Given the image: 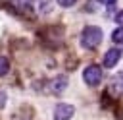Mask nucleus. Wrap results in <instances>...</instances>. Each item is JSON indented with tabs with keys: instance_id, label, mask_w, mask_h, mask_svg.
I'll list each match as a JSON object with an SVG mask.
<instances>
[{
	"instance_id": "1",
	"label": "nucleus",
	"mask_w": 123,
	"mask_h": 120,
	"mask_svg": "<svg viewBox=\"0 0 123 120\" xmlns=\"http://www.w3.org/2000/svg\"><path fill=\"white\" fill-rule=\"evenodd\" d=\"M102 43V29L96 25H88L81 33V45L85 48H96Z\"/></svg>"
},
{
	"instance_id": "13",
	"label": "nucleus",
	"mask_w": 123,
	"mask_h": 120,
	"mask_svg": "<svg viewBox=\"0 0 123 120\" xmlns=\"http://www.w3.org/2000/svg\"><path fill=\"white\" fill-rule=\"evenodd\" d=\"M102 4H106V6H113L115 4V0H100Z\"/></svg>"
},
{
	"instance_id": "11",
	"label": "nucleus",
	"mask_w": 123,
	"mask_h": 120,
	"mask_svg": "<svg viewBox=\"0 0 123 120\" xmlns=\"http://www.w3.org/2000/svg\"><path fill=\"white\" fill-rule=\"evenodd\" d=\"M4 106H6V93L0 91V108H4Z\"/></svg>"
},
{
	"instance_id": "8",
	"label": "nucleus",
	"mask_w": 123,
	"mask_h": 120,
	"mask_svg": "<svg viewBox=\"0 0 123 120\" xmlns=\"http://www.w3.org/2000/svg\"><path fill=\"white\" fill-rule=\"evenodd\" d=\"M8 72H10V62H8L6 56H0V77L6 75Z\"/></svg>"
},
{
	"instance_id": "6",
	"label": "nucleus",
	"mask_w": 123,
	"mask_h": 120,
	"mask_svg": "<svg viewBox=\"0 0 123 120\" xmlns=\"http://www.w3.org/2000/svg\"><path fill=\"white\" fill-rule=\"evenodd\" d=\"M65 87H67V77H62V75H60V77H56V79H54V83H52V89H54L56 93H62Z\"/></svg>"
},
{
	"instance_id": "9",
	"label": "nucleus",
	"mask_w": 123,
	"mask_h": 120,
	"mask_svg": "<svg viewBox=\"0 0 123 120\" xmlns=\"http://www.w3.org/2000/svg\"><path fill=\"white\" fill-rule=\"evenodd\" d=\"M40 12H42V14L50 12V2H48V0H40Z\"/></svg>"
},
{
	"instance_id": "4",
	"label": "nucleus",
	"mask_w": 123,
	"mask_h": 120,
	"mask_svg": "<svg viewBox=\"0 0 123 120\" xmlns=\"http://www.w3.org/2000/svg\"><path fill=\"white\" fill-rule=\"evenodd\" d=\"M121 58V50L119 48H110L106 54H104V66L106 68H113Z\"/></svg>"
},
{
	"instance_id": "2",
	"label": "nucleus",
	"mask_w": 123,
	"mask_h": 120,
	"mask_svg": "<svg viewBox=\"0 0 123 120\" xmlns=\"http://www.w3.org/2000/svg\"><path fill=\"white\" fill-rule=\"evenodd\" d=\"M83 79H85L86 85H92V87L98 85L102 81V70H100V66H96V64L86 66L85 72H83Z\"/></svg>"
},
{
	"instance_id": "3",
	"label": "nucleus",
	"mask_w": 123,
	"mask_h": 120,
	"mask_svg": "<svg viewBox=\"0 0 123 120\" xmlns=\"http://www.w3.org/2000/svg\"><path fill=\"white\" fill-rule=\"evenodd\" d=\"M75 112V106L73 105H67V103H60L56 108H54V120H69Z\"/></svg>"
},
{
	"instance_id": "5",
	"label": "nucleus",
	"mask_w": 123,
	"mask_h": 120,
	"mask_svg": "<svg viewBox=\"0 0 123 120\" xmlns=\"http://www.w3.org/2000/svg\"><path fill=\"white\" fill-rule=\"evenodd\" d=\"M10 2H12L13 8H17L21 12H27V10L33 8V0H10Z\"/></svg>"
},
{
	"instance_id": "10",
	"label": "nucleus",
	"mask_w": 123,
	"mask_h": 120,
	"mask_svg": "<svg viewBox=\"0 0 123 120\" xmlns=\"http://www.w3.org/2000/svg\"><path fill=\"white\" fill-rule=\"evenodd\" d=\"M58 4H60L62 8H69V6L75 4V0H58Z\"/></svg>"
},
{
	"instance_id": "7",
	"label": "nucleus",
	"mask_w": 123,
	"mask_h": 120,
	"mask_svg": "<svg viewBox=\"0 0 123 120\" xmlns=\"http://www.w3.org/2000/svg\"><path fill=\"white\" fill-rule=\"evenodd\" d=\"M111 39H113V43L123 45V25H121V27H117V29L111 33Z\"/></svg>"
},
{
	"instance_id": "12",
	"label": "nucleus",
	"mask_w": 123,
	"mask_h": 120,
	"mask_svg": "<svg viewBox=\"0 0 123 120\" xmlns=\"http://www.w3.org/2000/svg\"><path fill=\"white\" fill-rule=\"evenodd\" d=\"M115 21H117V23H119V25H123V10H121V12H117V14H115Z\"/></svg>"
}]
</instances>
